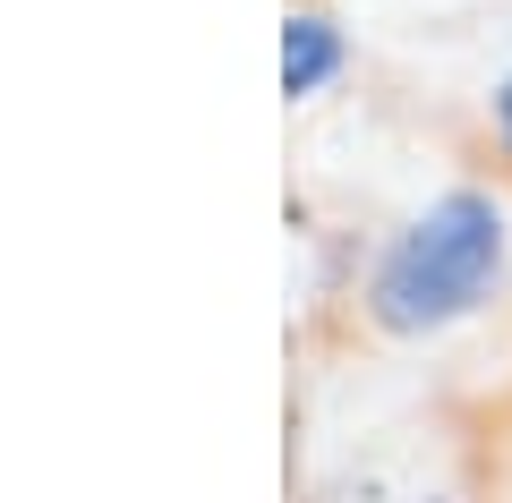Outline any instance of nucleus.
<instances>
[{
	"label": "nucleus",
	"instance_id": "f257e3e1",
	"mask_svg": "<svg viewBox=\"0 0 512 503\" xmlns=\"http://www.w3.org/2000/svg\"><path fill=\"white\" fill-rule=\"evenodd\" d=\"M495 265H504V214L487 197H444L436 214H419L402 231V248L376 273V316L393 333H427L453 324L461 307L487 299Z\"/></svg>",
	"mask_w": 512,
	"mask_h": 503
},
{
	"label": "nucleus",
	"instance_id": "f03ea898",
	"mask_svg": "<svg viewBox=\"0 0 512 503\" xmlns=\"http://www.w3.org/2000/svg\"><path fill=\"white\" fill-rule=\"evenodd\" d=\"M333 60H342V43H333L325 18H291L282 26V86L291 94H316L333 77Z\"/></svg>",
	"mask_w": 512,
	"mask_h": 503
},
{
	"label": "nucleus",
	"instance_id": "7ed1b4c3",
	"mask_svg": "<svg viewBox=\"0 0 512 503\" xmlns=\"http://www.w3.org/2000/svg\"><path fill=\"white\" fill-rule=\"evenodd\" d=\"M495 120H504V137H512V86H504V94H495Z\"/></svg>",
	"mask_w": 512,
	"mask_h": 503
}]
</instances>
